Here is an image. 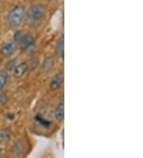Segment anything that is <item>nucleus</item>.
Instances as JSON below:
<instances>
[{
    "instance_id": "obj_1",
    "label": "nucleus",
    "mask_w": 143,
    "mask_h": 158,
    "mask_svg": "<svg viewBox=\"0 0 143 158\" xmlns=\"http://www.w3.org/2000/svg\"><path fill=\"white\" fill-rule=\"evenodd\" d=\"M46 9L40 4H34L29 8L26 12L25 20L26 25L32 28H36L41 25L45 19Z\"/></svg>"
},
{
    "instance_id": "obj_2",
    "label": "nucleus",
    "mask_w": 143,
    "mask_h": 158,
    "mask_svg": "<svg viewBox=\"0 0 143 158\" xmlns=\"http://www.w3.org/2000/svg\"><path fill=\"white\" fill-rule=\"evenodd\" d=\"M26 17V9L18 4L12 9L7 16V23L11 27H18L24 22Z\"/></svg>"
},
{
    "instance_id": "obj_3",
    "label": "nucleus",
    "mask_w": 143,
    "mask_h": 158,
    "mask_svg": "<svg viewBox=\"0 0 143 158\" xmlns=\"http://www.w3.org/2000/svg\"><path fill=\"white\" fill-rule=\"evenodd\" d=\"M14 40L26 53H31L34 50L35 40L31 35L19 31L14 35Z\"/></svg>"
},
{
    "instance_id": "obj_4",
    "label": "nucleus",
    "mask_w": 143,
    "mask_h": 158,
    "mask_svg": "<svg viewBox=\"0 0 143 158\" xmlns=\"http://www.w3.org/2000/svg\"><path fill=\"white\" fill-rule=\"evenodd\" d=\"M18 50V44L15 42H11V43H6L5 46L1 50V54L5 58H8L13 55L14 53L16 52V50Z\"/></svg>"
},
{
    "instance_id": "obj_5",
    "label": "nucleus",
    "mask_w": 143,
    "mask_h": 158,
    "mask_svg": "<svg viewBox=\"0 0 143 158\" xmlns=\"http://www.w3.org/2000/svg\"><path fill=\"white\" fill-rule=\"evenodd\" d=\"M64 79H65V75H64L63 72H60V73H57L50 81V89H53V90H57V89H59L64 83Z\"/></svg>"
},
{
    "instance_id": "obj_6",
    "label": "nucleus",
    "mask_w": 143,
    "mask_h": 158,
    "mask_svg": "<svg viewBox=\"0 0 143 158\" xmlns=\"http://www.w3.org/2000/svg\"><path fill=\"white\" fill-rule=\"evenodd\" d=\"M28 68L29 66L26 62H22V63L16 66L14 69V77L16 78H20L26 73Z\"/></svg>"
},
{
    "instance_id": "obj_7",
    "label": "nucleus",
    "mask_w": 143,
    "mask_h": 158,
    "mask_svg": "<svg viewBox=\"0 0 143 158\" xmlns=\"http://www.w3.org/2000/svg\"><path fill=\"white\" fill-rule=\"evenodd\" d=\"M56 52L60 58H64V56H65V37L64 35H62L57 41V46H56Z\"/></svg>"
},
{
    "instance_id": "obj_8",
    "label": "nucleus",
    "mask_w": 143,
    "mask_h": 158,
    "mask_svg": "<svg viewBox=\"0 0 143 158\" xmlns=\"http://www.w3.org/2000/svg\"><path fill=\"white\" fill-rule=\"evenodd\" d=\"M25 151V144L22 141H18L12 146L11 152L15 156H20Z\"/></svg>"
},
{
    "instance_id": "obj_9",
    "label": "nucleus",
    "mask_w": 143,
    "mask_h": 158,
    "mask_svg": "<svg viewBox=\"0 0 143 158\" xmlns=\"http://www.w3.org/2000/svg\"><path fill=\"white\" fill-rule=\"evenodd\" d=\"M56 63V61L54 59V58L53 57H49V58H46L42 64V69L44 70L45 72H49L54 67Z\"/></svg>"
},
{
    "instance_id": "obj_10",
    "label": "nucleus",
    "mask_w": 143,
    "mask_h": 158,
    "mask_svg": "<svg viewBox=\"0 0 143 158\" xmlns=\"http://www.w3.org/2000/svg\"><path fill=\"white\" fill-rule=\"evenodd\" d=\"M55 118L58 122H62L65 118V105L64 103H61L57 106L55 110Z\"/></svg>"
},
{
    "instance_id": "obj_11",
    "label": "nucleus",
    "mask_w": 143,
    "mask_h": 158,
    "mask_svg": "<svg viewBox=\"0 0 143 158\" xmlns=\"http://www.w3.org/2000/svg\"><path fill=\"white\" fill-rule=\"evenodd\" d=\"M9 73L6 70H0V90H2L7 84Z\"/></svg>"
},
{
    "instance_id": "obj_12",
    "label": "nucleus",
    "mask_w": 143,
    "mask_h": 158,
    "mask_svg": "<svg viewBox=\"0 0 143 158\" xmlns=\"http://www.w3.org/2000/svg\"><path fill=\"white\" fill-rule=\"evenodd\" d=\"M10 140V134L7 129H1L0 130V141L3 143L9 142Z\"/></svg>"
},
{
    "instance_id": "obj_13",
    "label": "nucleus",
    "mask_w": 143,
    "mask_h": 158,
    "mask_svg": "<svg viewBox=\"0 0 143 158\" xmlns=\"http://www.w3.org/2000/svg\"><path fill=\"white\" fill-rule=\"evenodd\" d=\"M35 120H36L37 122L40 124L42 126H43V127L45 128H49L50 125H51V122H49L48 120L45 119L44 118H42V116L40 115V114H38V115H37L36 117H35Z\"/></svg>"
},
{
    "instance_id": "obj_14",
    "label": "nucleus",
    "mask_w": 143,
    "mask_h": 158,
    "mask_svg": "<svg viewBox=\"0 0 143 158\" xmlns=\"http://www.w3.org/2000/svg\"><path fill=\"white\" fill-rule=\"evenodd\" d=\"M8 102V98L5 94H0V108L4 106Z\"/></svg>"
},
{
    "instance_id": "obj_15",
    "label": "nucleus",
    "mask_w": 143,
    "mask_h": 158,
    "mask_svg": "<svg viewBox=\"0 0 143 158\" xmlns=\"http://www.w3.org/2000/svg\"><path fill=\"white\" fill-rule=\"evenodd\" d=\"M15 64H16V60H11V61H10V62H8V63L6 65V68L7 69H9V70H10V69H14V67H15Z\"/></svg>"
},
{
    "instance_id": "obj_16",
    "label": "nucleus",
    "mask_w": 143,
    "mask_h": 158,
    "mask_svg": "<svg viewBox=\"0 0 143 158\" xmlns=\"http://www.w3.org/2000/svg\"><path fill=\"white\" fill-rule=\"evenodd\" d=\"M6 118L9 120H13L14 118V115L12 113H8V114H6Z\"/></svg>"
}]
</instances>
